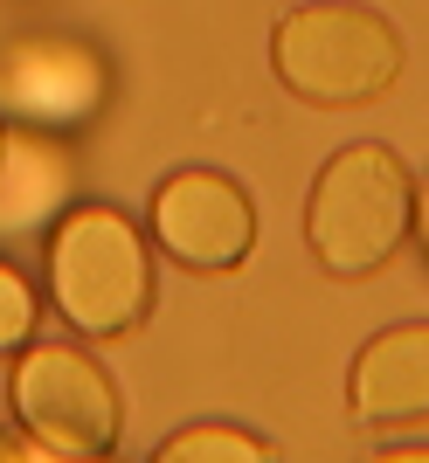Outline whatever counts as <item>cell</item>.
Wrapping results in <instances>:
<instances>
[{"mask_svg":"<svg viewBox=\"0 0 429 463\" xmlns=\"http://www.w3.org/2000/svg\"><path fill=\"white\" fill-rule=\"evenodd\" d=\"M353 415L374 429H402L429 415V326H388L353 360Z\"/></svg>","mask_w":429,"mask_h":463,"instance_id":"6","label":"cell"},{"mask_svg":"<svg viewBox=\"0 0 429 463\" xmlns=\"http://www.w3.org/2000/svg\"><path fill=\"white\" fill-rule=\"evenodd\" d=\"M14 422L42 457H104L118 443V387L77 346H28L14 360Z\"/></svg>","mask_w":429,"mask_h":463,"instance_id":"4","label":"cell"},{"mask_svg":"<svg viewBox=\"0 0 429 463\" xmlns=\"http://www.w3.org/2000/svg\"><path fill=\"white\" fill-rule=\"evenodd\" d=\"M271 62L284 90L305 104H374L402 77V35L374 7H347V0H319V7H291L271 35Z\"/></svg>","mask_w":429,"mask_h":463,"instance_id":"2","label":"cell"},{"mask_svg":"<svg viewBox=\"0 0 429 463\" xmlns=\"http://www.w3.org/2000/svg\"><path fill=\"white\" fill-rule=\"evenodd\" d=\"M159 457L167 463H263L271 449L256 436H243V429H187L174 443H159Z\"/></svg>","mask_w":429,"mask_h":463,"instance_id":"7","label":"cell"},{"mask_svg":"<svg viewBox=\"0 0 429 463\" xmlns=\"http://www.w3.org/2000/svg\"><path fill=\"white\" fill-rule=\"evenodd\" d=\"M28 457H42L35 436H14V429H0V463H28Z\"/></svg>","mask_w":429,"mask_h":463,"instance_id":"9","label":"cell"},{"mask_svg":"<svg viewBox=\"0 0 429 463\" xmlns=\"http://www.w3.org/2000/svg\"><path fill=\"white\" fill-rule=\"evenodd\" d=\"M0 174H7V132H0Z\"/></svg>","mask_w":429,"mask_h":463,"instance_id":"11","label":"cell"},{"mask_svg":"<svg viewBox=\"0 0 429 463\" xmlns=\"http://www.w3.org/2000/svg\"><path fill=\"white\" fill-rule=\"evenodd\" d=\"M415 222V180L388 146H347L332 153L305 201V235L312 256L332 277H367L381 270Z\"/></svg>","mask_w":429,"mask_h":463,"instance_id":"1","label":"cell"},{"mask_svg":"<svg viewBox=\"0 0 429 463\" xmlns=\"http://www.w3.org/2000/svg\"><path fill=\"white\" fill-rule=\"evenodd\" d=\"M49 290L56 311L91 339L132 332L153 305V263L138 229L118 208H70L49 235Z\"/></svg>","mask_w":429,"mask_h":463,"instance_id":"3","label":"cell"},{"mask_svg":"<svg viewBox=\"0 0 429 463\" xmlns=\"http://www.w3.org/2000/svg\"><path fill=\"white\" fill-rule=\"evenodd\" d=\"M28 332H35V290L0 263V353H14Z\"/></svg>","mask_w":429,"mask_h":463,"instance_id":"8","label":"cell"},{"mask_svg":"<svg viewBox=\"0 0 429 463\" xmlns=\"http://www.w3.org/2000/svg\"><path fill=\"white\" fill-rule=\"evenodd\" d=\"M415 229H423V250H429V187L415 194Z\"/></svg>","mask_w":429,"mask_h":463,"instance_id":"10","label":"cell"},{"mask_svg":"<svg viewBox=\"0 0 429 463\" xmlns=\"http://www.w3.org/2000/svg\"><path fill=\"white\" fill-rule=\"evenodd\" d=\"M153 235L167 242L174 263L214 277L235 270L256 242V208L235 180L208 174V166H187V174H167L153 194Z\"/></svg>","mask_w":429,"mask_h":463,"instance_id":"5","label":"cell"}]
</instances>
